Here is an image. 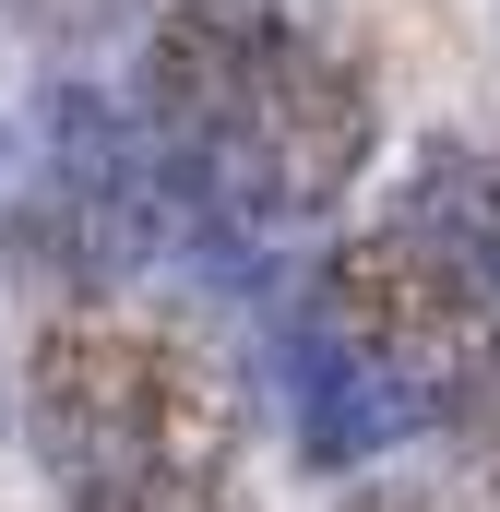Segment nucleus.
Listing matches in <instances>:
<instances>
[{
    "label": "nucleus",
    "instance_id": "f257e3e1",
    "mask_svg": "<svg viewBox=\"0 0 500 512\" xmlns=\"http://www.w3.org/2000/svg\"><path fill=\"white\" fill-rule=\"evenodd\" d=\"M143 131L179 239H262L334 215L381 143V96L310 0H167L143 36Z\"/></svg>",
    "mask_w": 500,
    "mask_h": 512
},
{
    "label": "nucleus",
    "instance_id": "f03ea898",
    "mask_svg": "<svg viewBox=\"0 0 500 512\" xmlns=\"http://www.w3.org/2000/svg\"><path fill=\"white\" fill-rule=\"evenodd\" d=\"M24 441L60 489H120V477H179L239 453V393L215 358L167 322L131 310H72L24 358Z\"/></svg>",
    "mask_w": 500,
    "mask_h": 512
},
{
    "label": "nucleus",
    "instance_id": "7ed1b4c3",
    "mask_svg": "<svg viewBox=\"0 0 500 512\" xmlns=\"http://www.w3.org/2000/svg\"><path fill=\"white\" fill-rule=\"evenodd\" d=\"M286 310L334 358H358L370 382H393L429 417H465L477 393H500V274L465 262V251H441V239H417L405 215L334 239L298 274Z\"/></svg>",
    "mask_w": 500,
    "mask_h": 512
},
{
    "label": "nucleus",
    "instance_id": "20e7f679",
    "mask_svg": "<svg viewBox=\"0 0 500 512\" xmlns=\"http://www.w3.org/2000/svg\"><path fill=\"white\" fill-rule=\"evenodd\" d=\"M417 239H441V251L489 262L500 274V155L489 143H429L417 167H405V203H393Z\"/></svg>",
    "mask_w": 500,
    "mask_h": 512
},
{
    "label": "nucleus",
    "instance_id": "39448f33",
    "mask_svg": "<svg viewBox=\"0 0 500 512\" xmlns=\"http://www.w3.org/2000/svg\"><path fill=\"white\" fill-rule=\"evenodd\" d=\"M60 512H250L239 465H179V477H120V489H72Z\"/></svg>",
    "mask_w": 500,
    "mask_h": 512
},
{
    "label": "nucleus",
    "instance_id": "423d86ee",
    "mask_svg": "<svg viewBox=\"0 0 500 512\" xmlns=\"http://www.w3.org/2000/svg\"><path fill=\"white\" fill-rule=\"evenodd\" d=\"M346 512H429V501H405V489H358Z\"/></svg>",
    "mask_w": 500,
    "mask_h": 512
},
{
    "label": "nucleus",
    "instance_id": "0eeeda50",
    "mask_svg": "<svg viewBox=\"0 0 500 512\" xmlns=\"http://www.w3.org/2000/svg\"><path fill=\"white\" fill-rule=\"evenodd\" d=\"M0 417H12V382H0Z\"/></svg>",
    "mask_w": 500,
    "mask_h": 512
}]
</instances>
